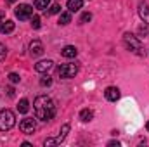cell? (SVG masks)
Returning a JSON list of instances; mask_svg holds the SVG:
<instances>
[{
	"label": "cell",
	"mask_w": 149,
	"mask_h": 147,
	"mask_svg": "<svg viewBox=\"0 0 149 147\" xmlns=\"http://www.w3.org/2000/svg\"><path fill=\"white\" fill-rule=\"evenodd\" d=\"M33 107H35L37 119H42V121H50L56 114V104L47 95H38L33 102Z\"/></svg>",
	"instance_id": "1"
},
{
	"label": "cell",
	"mask_w": 149,
	"mask_h": 147,
	"mask_svg": "<svg viewBox=\"0 0 149 147\" xmlns=\"http://www.w3.org/2000/svg\"><path fill=\"white\" fill-rule=\"evenodd\" d=\"M123 43H125V47L130 50V52H134V54H137V55H144V49H142V43H141V40L139 38H135L134 35H130V33H125L123 35Z\"/></svg>",
	"instance_id": "2"
},
{
	"label": "cell",
	"mask_w": 149,
	"mask_h": 147,
	"mask_svg": "<svg viewBox=\"0 0 149 147\" xmlns=\"http://www.w3.org/2000/svg\"><path fill=\"white\" fill-rule=\"evenodd\" d=\"M16 125V116L10 109L0 111V132H7Z\"/></svg>",
	"instance_id": "3"
},
{
	"label": "cell",
	"mask_w": 149,
	"mask_h": 147,
	"mask_svg": "<svg viewBox=\"0 0 149 147\" xmlns=\"http://www.w3.org/2000/svg\"><path fill=\"white\" fill-rule=\"evenodd\" d=\"M76 73H78V64H73V62H66L57 68V74L61 78H73Z\"/></svg>",
	"instance_id": "4"
},
{
	"label": "cell",
	"mask_w": 149,
	"mask_h": 147,
	"mask_svg": "<svg viewBox=\"0 0 149 147\" xmlns=\"http://www.w3.org/2000/svg\"><path fill=\"white\" fill-rule=\"evenodd\" d=\"M33 16V7L28 5V3H19L16 7V17L19 21H26V19H31Z\"/></svg>",
	"instance_id": "5"
},
{
	"label": "cell",
	"mask_w": 149,
	"mask_h": 147,
	"mask_svg": "<svg viewBox=\"0 0 149 147\" xmlns=\"http://www.w3.org/2000/svg\"><path fill=\"white\" fill-rule=\"evenodd\" d=\"M19 130H21L23 133H26V135H31V133L37 130V123H35V119H33V118H24V119H21V123H19Z\"/></svg>",
	"instance_id": "6"
},
{
	"label": "cell",
	"mask_w": 149,
	"mask_h": 147,
	"mask_svg": "<svg viewBox=\"0 0 149 147\" xmlns=\"http://www.w3.org/2000/svg\"><path fill=\"white\" fill-rule=\"evenodd\" d=\"M30 54H31L33 57H38V55L43 54V43H42L40 40H33V42L30 43Z\"/></svg>",
	"instance_id": "7"
},
{
	"label": "cell",
	"mask_w": 149,
	"mask_h": 147,
	"mask_svg": "<svg viewBox=\"0 0 149 147\" xmlns=\"http://www.w3.org/2000/svg\"><path fill=\"white\" fill-rule=\"evenodd\" d=\"M139 16L144 21V24H149V5L148 2H139Z\"/></svg>",
	"instance_id": "8"
},
{
	"label": "cell",
	"mask_w": 149,
	"mask_h": 147,
	"mask_svg": "<svg viewBox=\"0 0 149 147\" xmlns=\"http://www.w3.org/2000/svg\"><path fill=\"white\" fill-rule=\"evenodd\" d=\"M104 97H106L109 102H116V101L120 99V90H118L116 87H108L106 92H104Z\"/></svg>",
	"instance_id": "9"
},
{
	"label": "cell",
	"mask_w": 149,
	"mask_h": 147,
	"mask_svg": "<svg viewBox=\"0 0 149 147\" xmlns=\"http://www.w3.org/2000/svg\"><path fill=\"white\" fill-rule=\"evenodd\" d=\"M52 66H54V62L50 61V59H47V61H40L35 64V69H37L38 73H49L50 69H52Z\"/></svg>",
	"instance_id": "10"
},
{
	"label": "cell",
	"mask_w": 149,
	"mask_h": 147,
	"mask_svg": "<svg viewBox=\"0 0 149 147\" xmlns=\"http://www.w3.org/2000/svg\"><path fill=\"white\" fill-rule=\"evenodd\" d=\"M14 23L10 19H2L0 21V33H12L14 31Z\"/></svg>",
	"instance_id": "11"
},
{
	"label": "cell",
	"mask_w": 149,
	"mask_h": 147,
	"mask_svg": "<svg viewBox=\"0 0 149 147\" xmlns=\"http://www.w3.org/2000/svg\"><path fill=\"white\" fill-rule=\"evenodd\" d=\"M76 54H78V50H76V47H73V45H68V47H64L61 50V55L66 57V59H74Z\"/></svg>",
	"instance_id": "12"
},
{
	"label": "cell",
	"mask_w": 149,
	"mask_h": 147,
	"mask_svg": "<svg viewBox=\"0 0 149 147\" xmlns=\"http://www.w3.org/2000/svg\"><path fill=\"white\" fill-rule=\"evenodd\" d=\"M81 5H83V0H68V10H70V12L80 10Z\"/></svg>",
	"instance_id": "13"
},
{
	"label": "cell",
	"mask_w": 149,
	"mask_h": 147,
	"mask_svg": "<svg viewBox=\"0 0 149 147\" xmlns=\"http://www.w3.org/2000/svg\"><path fill=\"white\" fill-rule=\"evenodd\" d=\"M68 132H70V125H63V128H61V132H59V135L56 137V144H61L64 139H66V135H68Z\"/></svg>",
	"instance_id": "14"
},
{
	"label": "cell",
	"mask_w": 149,
	"mask_h": 147,
	"mask_svg": "<svg viewBox=\"0 0 149 147\" xmlns=\"http://www.w3.org/2000/svg\"><path fill=\"white\" fill-rule=\"evenodd\" d=\"M71 23V12L68 10V12H61V16H59V24H63V26H66V24H70Z\"/></svg>",
	"instance_id": "15"
},
{
	"label": "cell",
	"mask_w": 149,
	"mask_h": 147,
	"mask_svg": "<svg viewBox=\"0 0 149 147\" xmlns=\"http://www.w3.org/2000/svg\"><path fill=\"white\" fill-rule=\"evenodd\" d=\"M17 111H19L21 114H26V112L30 111V102H28L26 99H21V101H19V106H17Z\"/></svg>",
	"instance_id": "16"
},
{
	"label": "cell",
	"mask_w": 149,
	"mask_h": 147,
	"mask_svg": "<svg viewBox=\"0 0 149 147\" xmlns=\"http://www.w3.org/2000/svg\"><path fill=\"white\" fill-rule=\"evenodd\" d=\"M92 118H94V112H92L90 109H83L81 112H80V119H81V121H85V123H87V121H90Z\"/></svg>",
	"instance_id": "17"
},
{
	"label": "cell",
	"mask_w": 149,
	"mask_h": 147,
	"mask_svg": "<svg viewBox=\"0 0 149 147\" xmlns=\"http://www.w3.org/2000/svg\"><path fill=\"white\" fill-rule=\"evenodd\" d=\"M49 5H50V0H35V9L38 10H45L49 9Z\"/></svg>",
	"instance_id": "18"
},
{
	"label": "cell",
	"mask_w": 149,
	"mask_h": 147,
	"mask_svg": "<svg viewBox=\"0 0 149 147\" xmlns=\"http://www.w3.org/2000/svg\"><path fill=\"white\" fill-rule=\"evenodd\" d=\"M59 12H61V5H59V3H54V5H49L47 16H52V14H59Z\"/></svg>",
	"instance_id": "19"
},
{
	"label": "cell",
	"mask_w": 149,
	"mask_h": 147,
	"mask_svg": "<svg viewBox=\"0 0 149 147\" xmlns=\"http://www.w3.org/2000/svg\"><path fill=\"white\" fill-rule=\"evenodd\" d=\"M40 85H42V87H49V85H52V78H50L49 74H43V76L40 78Z\"/></svg>",
	"instance_id": "20"
},
{
	"label": "cell",
	"mask_w": 149,
	"mask_h": 147,
	"mask_svg": "<svg viewBox=\"0 0 149 147\" xmlns=\"http://www.w3.org/2000/svg\"><path fill=\"white\" fill-rule=\"evenodd\" d=\"M31 28L33 30H38L40 28V17L38 16H31Z\"/></svg>",
	"instance_id": "21"
},
{
	"label": "cell",
	"mask_w": 149,
	"mask_h": 147,
	"mask_svg": "<svg viewBox=\"0 0 149 147\" xmlns=\"http://www.w3.org/2000/svg\"><path fill=\"white\" fill-rule=\"evenodd\" d=\"M90 19H92V14H90V12H83L81 17H80V23L83 24V23H87V21H90Z\"/></svg>",
	"instance_id": "22"
},
{
	"label": "cell",
	"mask_w": 149,
	"mask_h": 147,
	"mask_svg": "<svg viewBox=\"0 0 149 147\" xmlns=\"http://www.w3.org/2000/svg\"><path fill=\"white\" fill-rule=\"evenodd\" d=\"M7 57V47L3 43H0V61H3Z\"/></svg>",
	"instance_id": "23"
},
{
	"label": "cell",
	"mask_w": 149,
	"mask_h": 147,
	"mask_svg": "<svg viewBox=\"0 0 149 147\" xmlns=\"http://www.w3.org/2000/svg\"><path fill=\"white\" fill-rule=\"evenodd\" d=\"M9 81H10V83H19V81H21V78H19V74L10 73V74H9Z\"/></svg>",
	"instance_id": "24"
},
{
	"label": "cell",
	"mask_w": 149,
	"mask_h": 147,
	"mask_svg": "<svg viewBox=\"0 0 149 147\" xmlns=\"http://www.w3.org/2000/svg\"><path fill=\"white\" fill-rule=\"evenodd\" d=\"M108 146H109V147H120V142H116V140H111V142H108Z\"/></svg>",
	"instance_id": "25"
},
{
	"label": "cell",
	"mask_w": 149,
	"mask_h": 147,
	"mask_svg": "<svg viewBox=\"0 0 149 147\" xmlns=\"http://www.w3.org/2000/svg\"><path fill=\"white\" fill-rule=\"evenodd\" d=\"M7 94H9V97H14V88L9 87V88H7Z\"/></svg>",
	"instance_id": "26"
},
{
	"label": "cell",
	"mask_w": 149,
	"mask_h": 147,
	"mask_svg": "<svg viewBox=\"0 0 149 147\" xmlns=\"http://www.w3.org/2000/svg\"><path fill=\"white\" fill-rule=\"evenodd\" d=\"M7 2H9V3H14V2H16V0H7Z\"/></svg>",
	"instance_id": "27"
},
{
	"label": "cell",
	"mask_w": 149,
	"mask_h": 147,
	"mask_svg": "<svg viewBox=\"0 0 149 147\" xmlns=\"http://www.w3.org/2000/svg\"><path fill=\"white\" fill-rule=\"evenodd\" d=\"M146 128H148V132H149V121H148V123H146Z\"/></svg>",
	"instance_id": "28"
}]
</instances>
